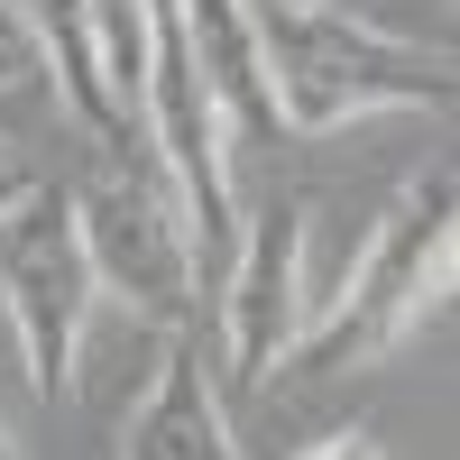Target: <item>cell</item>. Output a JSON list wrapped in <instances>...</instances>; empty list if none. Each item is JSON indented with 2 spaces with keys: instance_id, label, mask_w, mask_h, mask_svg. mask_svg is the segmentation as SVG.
<instances>
[{
  "instance_id": "1",
  "label": "cell",
  "mask_w": 460,
  "mask_h": 460,
  "mask_svg": "<svg viewBox=\"0 0 460 460\" xmlns=\"http://www.w3.org/2000/svg\"><path fill=\"white\" fill-rule=\"evenodd\" d=\"M258 19V56H267V93H277V129H350L368 111H451V56L387 37L350 10L323 0H249Z\"/></svg>"
},
{
  "instance_id": "2",
  "label": "cell",
  "mask_w": 460,
  "mask_h": 460,
  "mask_svg": "<svg viewBox=\"0 0 460 460\" xmlns=\"http://www.w3.org/2000/svg\"><path fill=\"white\" fill-rule=\"evenodd\" d=\"M451 258H460V221H451V175H414L405 194L387 203V221L368 230L359 267L341 277V304L323 323H304L295 368L304 377H341L387 359L396 341L451 295Z\"/></svg>"
},
{
  "instance_id": "3",
  "label": "cell",
  "mask_w": 460,
  "mask_h": 460,
  "mask_svg": "<svg viewBox=\"0 0 460 460\" xmlns=\"http://www.w3.org/2000/svg\"><path fill=\"white\" fill-rule=\"evenodd\" d=\"M0 304H10L28 387L47 405L74 396V350H84V323H93L102 286H93L84 221H74L65 184H28V194L0 212Z\"/></svg>"
},
{
  "instance_id": "4",
  "label": "cell",
  "mask_w": 460,
  "mask_h": 460,
  "mask_svg": "<svg viewBox=\"0 0 460 460\" xmlns=\"http://www.w3.org/2000/svg\"><path fill=\"white\" fill-rule=\"evenodd\" d=\"M138 111H147V147L184 203V230H194V267L203 258H230L240 240V194H230V147H221V102L203 84L194 47H184V19L175 0H147V84H138Z\"/></svg>"
},
{
  "instance_id": "5",
  "label": "cell",
  "mask_w": 460,
  "mask_h": 460,
  "mask_svg": "<svg viewBox=\"0 0 460 460\" xmlns=\"http://www.w3.org/2000/svg\"><path fill=\"white\" fill-rule=\"evenodd\" d=\"M74 221H84V258L93 286H111L147 323H184L194 304V230H184V203L147 175H102L93 194H74Z\"/></svg>"
},
{
  "instance_id": "6",
  "label": "cell",
  "mask_w": 460,
  "mask_h": 460,
  "mask_svg": "<svg viewBox=\"0 0 460 460\" xmlns=\"http://www.w3.org/2000/svg\"><path fill=\"white\" fill-rule=\"evenodd\" d=\"M304 249H314V203L277 194L249 240H230V295H221V359L230 387H267L295 341H304Z\"/></svg>"
},
{
  "instance_id": "7",
  "label": "cell",
  "mask_w": 460,
  "mask_h": 460,
  "mask_svg": "<svg viewBox=\"0 0 460 460\" xmlns=\"http://www.w3.org/2000/svg\"><path fill=\"white\" fill-rule=\"evenodd\" d=\"M120 460H230V414H221V387H212V359L184 323L166 332V368L138 396Z\"/></svg>"
},
{
  "instance_id": "8",
  "label": "cell",
  "mask_w": 460,
  "mask_h": 460,
  "mask_svg": "<svg viewBox=\"0 0 460 460\" xmlns=\"http://www.w3.org/2000/svg\"><path fill=\"white\" fill-rule=\"evenodd\" d=\"M175 19H184V47L203 65L221 120H240L249 138H277V93H267V56H258L249 0H175Z\"/></svg>"
},
{
  "instance_id": "9",
  "label": "cell",
  "mask_w": 460,
  "mask_h": 460,
  "mask_svg": "<svg viewBox=\"0 0 460 460\" xmlns=\"http://www.w3.org/2000/svg\"><path fill=\"white\" fill-rule=\"evenodd\" d=\"M19 10H28V28H37V56H47V74H56L65 111H74V120H84L102 147H120V138H129V111L111 102V84H102L93 10H84V0H19Z\"/></svg>"
},
{
  "instance_id": "10",
  "label": "cell",
  "mask_w": 460,
  "mask_h": 460,
  "mask_svg": "<svg viewBox=\"0 0 460 460\" xmlns=\"http://www.w3.org/2000/svg\"><path fill=\"white\" fill-rule=\"evenodd\" d=\"M93 10V47H102V84H111V102H138V84H147V0H84Z\"/></svg>"
},
{
  "instance_id": "11",
  "label": "cell",
  "mask_w": 460,
  "mask_h": 460,
  "mask_svg": "<svg viewBox=\"0 0 460 460\" xmlns=\"http://www.w3.org/2000/svg\"><path fill=\"white\" fill-rule=\"evenodd\" d=\"M295 460H387V451H377V433H332V442L295 451Z\"/></svg>"
},
{
  "instance_id": "12",
  "label": "cell",
  "mask_w": 460,
  "mask_h": 460,
  "mask_svg": "<svg viewBox=\"0 0 460 460\" xmlns=\"http://www.w3.org/2000/svg\"><path fill=\"white\" fill-rule=\"evenodd\" d=\"M28 184H37V175H19V166H0V212H10V203L28 194Z\"/></svg>"
},
{
  "instance_id": "13",
  "label": "cell",
  "mask_w": 460,
  "mask_h": 460,
  "mask_svg": "<svg viewBox=\"0 0 460 460\" xmlns=\"http://www.w3.org/2000/svg\"><path fill=\"white\" fill-rule=\"evenodd\" d=\"M0 460H19V433H10V414H0Z\"/></svg>"
},
{
  "instance_id": "14",
  "label": "cell",
  "mask_w": 460,
  "mask_h": 460,
  "mask_svg": "<svg viewBox=\"0 0 460 460\" xmlns=\"http://www.w3.org/2000/svg\"><path fill=\"white\" fill-rule=\"evenodd\" d=\"M10 74H19V56H10V37H0V84H10Z\"/></svg>"
},
{
  "instance_id": "15",
  "label": "cell",
  "mask_w": 460,
  "mask_h": 460,
  "mask_svg": "<svg viewBox=\"0 0 460 460\" xmlns=\"http://www.w3.org/2000/svg\"><path fill=\"white\" fill-rule=\"evenodd\" d=\"M323 10H341V0H323Z\"/></svg>"
}]
</instances>
